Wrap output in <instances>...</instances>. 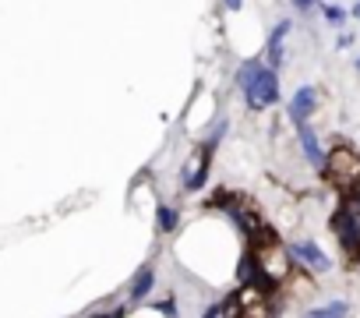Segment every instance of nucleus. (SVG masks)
<instances>
[{
	"label": "nucleus",
	"instance_id": "1",
	"mask_svg": "<svg viewBox=\"0 0 360 318\" xmlns=\"http://www.w3.org/2000/svg\"><path fill=\"white\" fill-rule=\"evenodd\" d=\"M237 85H240V92H244L251 110H269L272 103H279V75L272 68H265L258 57L240 64Z\"/></svg>",
	"mask_w": 360,
	"mask_h": 318
},
{
	"label": "nucleus",
	"instance_id": "2",
	"mask_svg": "<svg viewBox=\"0 0 360 318\" xmlns=\"http://www.w3.org/2000/svg\"><path fill=\"white\" fill-rule=\"evenodd\" d=\"M321 174H325L335 188L353 191V188H360V155H356L353 148H335L332 155H325Z\"/></svg>",
	"mask_w": 360,
	"mask_h": 318
},
{
	"label": "nucleus",
	"instance_id": "3",
	"mask_svg": "<svg viewBox=\"0 0 360 318\" xmlns=\"http://www.w3.org/2000/svg\"><path fill=\"white\" fill-rule=\"evenodd\" d=\"M332 230H335L342 251H346L349 258H360V223H356V216H353V209H349L346 202L332 212Z\"/></svg>",
	"mask_w": 360,
	"mask_h": 318
},
{
	"label": "nucleus",
	"instance_id": "4",
	"mask_svg": "<svg viewBox=\"0 0 360 318\" xmlns=\"http://www.w3.org/2000/svg\"><path fill=\"white\" fill-rule=\"evenodd\" d=\"M240 283H248V286H255L258 293H272L276 290V276L262 265V258L258 255H244V262H240Z\"/></svg>",
	"mask_w": 360,
	"mask_h": 318
},
{
	"label": "nucleus",
	"instance_id": "5",
	"mask_svg": "<svg viewBox=\"0 0 360 318\" xmlns=\"http://www.w3.org/2000/svg\"><path fill=\"white\" fill-rule=\"evenodd\" d=\"M290 255L297 258V262H304L307 269H314V272H328V255L318 248V244H311V241H297V244H290Z\"/></svg>",
	"mask_w": 360,
	"mask_h": 318
},
{
	"label": "nucleus",
	"instance_id": "6",
	"mask_svg": "<svg viewBox=\"0 0 360 318\" xmlns=\"http://www.w3.org/2000/svg\"><path fill=\"white\" fill-rule=\"evenodd\" d=\"M314 106H318V92L311 89V85H304V89H297L293 92V99H290V120L300 127V124H307V117L314 113Z\"/></svg>",
	"mask_w": 360,
	"mask_h": 318
},
{
	"label": "nucleus",
	"instance_id": "7",
	"mask_svg": "<svg viewBox=\"0 0 360 318\" xmlns=\"http://www.w3.org/2000/svg\"><path fill=\"white\" fill-rule=\"evenodd\" d=\"M297 138H300V148H304V155H307V163H311L314 170H321V167H325V152H321V145H318L314 127H311V124H300V127H297Z\"/></svg>",
	"mask_w": 360,
	"mask_h": 318
},
{
	"label": "nucleus",
	"instance_id": "8",
	"mask_svg": "<svg viewBox=\"0 0 360 318\" xmlns=\"http://www.w3.org/2000/svg\"><path fill=\"white\" fill-rule=\"evenodd\" d=\"M286 32H290V22H279L272 29V36H269V64L265 68H272V71L283 64V39H286Z\"/></svg>",
	"mask_w": 360,
	"mask_h": 318
},
{
	"label": "nucleus",
	"instance_id": "9",
	"mask_svg": "<svg viewBox=\"0 0 360 318\" xmlns=\"http://www.w3.org/2000/svg\"><path fill=\"white\" fill-rule=\"evenodd\" d=\"M152 283H155V272H152L148 265L138 269V276H134V283H131V300H145L148 290H152Z\"/></svg>",
	"mask_w": 360,
	"mask_h": 318
},
{
	"label": "nucleus",
	"instance_id": "10",
	"mask_svg": "<svg viewBox=\"0 0 360 318\" xmlns=\"http://www.w3.org/2000/svg\"><path fill=\"white\" fill-rule=\"evenodd\" d=\"M346 314H349V304L346 300H332L325 307H311L307 311V318H346Z\"/></svg>",
	"mask_w": 360,
	"mask_h": 318
},
{
	"label": "nucleus",
	"instance_id": "11",
	"mask_svg": "<svg viewBox=\"0 0 360 318\" xmlns=\"http://www.w3.org/2000/svg\"><path fill=\"white\" fill-rule=\"evenodd\" d=\"M176 216H180L176 209H169V205H162V209H159V230H166V234H169V230L176 227Z\"/></svg>",
	"mask_w": 360,
	"mask_h": 318
},
{
	"label": "nucleus",
	"instance_id": "12",
	"mask_svg": "<svg viewBox=\"0 0 360 318\" xmlns=\"http://www.w3.org/2000/svg\"><path fill=\"white\" fill-rule=\"evenodd\" d=\"M346 18H349V15H346L342 8H325V22H328V25L339 29V25H346Z\"/></svg>",
	"mask_w": 360,
	"mask_h": 318
},
{
	"label": "nucleus",
	"instance_id": "13",
	"mask_svg": "<svg viewBox=\"0 0 360 318\" xmlns=\"http://www.w3.org/2000/svg\"><path fill=\"white\" fill-rule=\"evenodd\" d=\"M155 307H159V311H162V314H169V318H173V314H176V307H173V300H159V304H155Z\"/></svg>",
	"mask_w": 360,
	"mask_h": 318
},
{
	"label": "nucleus",
	"instance_id": "14",
	"mask_svg": "<svg viewBox=\"0 0 360 318\" xmlns=\"http://www.w3.org/2000/svg\"><path fill=\"white\" fill-rule=\"evenodd\" d=\"M314 4H318V0H293V8H297V11H311Z\"/></svg>",
	"mask_w": 360,
	"mask_h": 318
},
{
	"label": "nucleus",
	"instance_id": "15",
	"mask_svg": "<svg viewBox=\"0 0 360 318\" xmlns=\"http://www.w3.org/2000/svg\"><path fill=\"white\" fill-rule=\"evenodd\" d=\"M223 4H226V11H240V4H244V0H223Z\"/></svg>",
	"mask_w": 360,
	"mask_h": 318
},
{
	"label": "nucleus",
	"instance_id": "16",
	"mask_svg": "<svg viewBox=\"0 0 360 318\" xmlns=\"http://www.w3.org/2000/svg\"><path fill=\"white\" fill-rule=\"evenodd\" d=\"M353 15H356V18H360V4H356V11H353Z\"/></svg>",
	"mask_w": 360,
	"mask_h": 318
},
{
	"label": "nucleus",
	"instance_id": "17",
	"mask_svg": "<svg viewBox=\"0 0 360 318\" xmlns=\"http://www.w3.org/2000/svg\"><path fill=\"white\" fill-rule=\"evenodd\" d=\"M356 68H360V57H356Z\"/></svg>",
	"mask_w": 360,
	"mask_h": 318
}]
</instances>
